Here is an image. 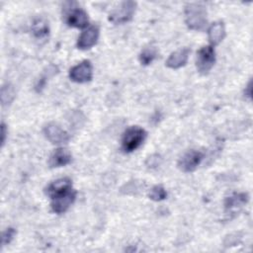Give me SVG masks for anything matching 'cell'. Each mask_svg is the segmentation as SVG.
<instances>
[{
	"label": "cell",
	"instance_id": "cell-1",
	"mask_svg": "<svg viewBox=\"0 0 253 253\" xmlns=\"http://www.w3.org/2000/svg\"><path fill=\"white\" fill-rule=\"evenodd\" d=\"M45 193L50 198L51 211L57 214L67 211L77 196V192L72 188V181L68 177L52 181L45 188Z\"/></svg>",
	"mask_w": 253,
	"mask_h": 253
},
{
	"label": "cell",
	"instance_id": "cell-20",
	"mask_svg": "<svg viewBox=\"0 0 253 253\" xmlns=\"http://www.w3.org/2000/svg\"><path fill=\"white\" fill-rule=\"evenodd\" d=\"M139 191H140V186L136 181H129L126 183L121 189V192L124 195H135Z\"/></svg>",
	"mask_w": 253,
	"mask_h": 253
},
{
	"label": "cell",
	"instance_id": "cell-5",
	"mask_svg": "<svg viewBox=\"0 0 253 253\" xmlns=\"http://www.w3.org/2000/svg\"><path fill=\"white\" fill-rule=\"evenodd\" d=\"M215 63V51L211 44L202 46L196 57V67L200 74L207 75Z\"/></svg>",
	"mask_w": 253,
	"mask_h": 253
},
{
	"label": "cell",
	"instance_id": "cell-21",
	"mask_svg": "<svg viewBox=\"0 0 253 253\" xmlns=\"http://www.w3.org/2000/svg\"><path fill=\"white\" fill-rule=\"evenodd\" d=\"M16 233H17V231H16L15 228H13V227L6 228V230H4L3 233H2V238H1L2 239L1 240L2 246H5V245L9 244L13 240V238L15 237Z\"/></svg>",
	"mask_w": 253,
	"mask_h": 253
},
{
	"label": "cell",
	"instance_id": "cell-24",
	"mask_svg": "<svg viewBox=\"0 0 253 253\" xmlns=\"http://www.w3.org/2000/svg\"><path fill=\"white\" fill-rule=\"evenodd\" d=\"M251 89H252V87H251V80H250L244 90V96H246L249 99L251 98Z\"/></svg>",
	"mask_w": 253,
	"mask_h": 253
},
{
	"label": "cell",
	"instance_id": "cell-12",
	"mask_svg": "<svg viewBox=\"0 0 253 253\" xmlns=\"http://www.w3.org/2000/svg\"><path fill=\"white\" fill-rule=\"evenodd\" d=\"M190 53H191V49L189 47H182L180 49H177L169 55L165 64L168 68H171V69L181 68L182 66L186 65L189 59Z\"/></svg>",
	"mask_w": 253,
	"mask_h": 253
},
{
	"label": "cell",
	"instance_id": "cell-7",
	"mask_svg": "<svg viewBox=\"0 0 253 253\" xmlns=\"http://www.w3.org/2000/svg\"><path fill=\"white\" fill-rule=\"evenodd\" d=\"M93 77V66L90 60H82L69 70V78L76 83H86Z\"/></svg>",
	"mask_w": 253,
	"mask_h": 253
},
{
	"label": "cell",
	"instance_id": "cell-13",
	"mask_svg": "<svg viewBox=\"0 0 253 253\" xmlns=\"http://www.w3.org/2000/svg\"><path fill=\"white\" fill-rule=\"evenodd\" d=\"M72 160V155L69 150L59 147L55 149L48 159L50 168H59L68 165Z\"/></svg>",
	"mask_w": 253,
	"mask_h": 253
},
{
	"label": "cell",
	"instance_id": "cell-4",
	"mask_svg": "<svg viewBox=\"0 0 253 253\" xmlns=\"http://www.w3.org/2000/svg\"><path fill=\"white\" fill-rule=\"evenodd\" d=\"M135 9H136V2L131 0L124 1L120 3L118 7H116L110 12L108 19L110 22L116 25L127 23L132 19L135 13Z\"/></svg>",
	"mask_w": 253,
	"mask_h": 253
},
{
	"label": "cell",
	"instance_id": "cell-16",
	"mask_svg": "<svg viewBox=\"0 0 253 253\" xmlns=\"http://www.w3.org/2000/svg\"><path fill=\"white\" fill-rule=\"evenodd\" d=\"M157 55H158V50L156 46L147 45L141 49L138 55V60L142 65H149L154 61Z\"/></svg>",
	"mask_w": 253,
	"mask_h": 253
},
{
	"label": "cell",
	"instance_id": "cell-3",
	"mask_svg": "<svg viewBox=\"0 0 253 253\" xmlns=\"http://www.w3.org/2000/svg\"><path fill=\"white\" fill-rule=\"evenodd\" d=\"M147 132L144 128L138 126L127 127L123 133L122 148L126 153H130L136 150L145 140Z\"/></svg>",
	"mask_w": 253,
	"mask_h": 253
},
{
	"label": "cell",
	"instance_id": "cell-8",
	"mask_svg": "<svg viewBox=\"0 0 253 253\" xmlns=\"http://www.w3.org/2000/svg\"><path fill=\"white\" fill-rule=\"evenodd\" d=\"M100 36V28L98 25H91L86 28L78 37L77 47L81 50H86L94 46Z\"/></svg>",
	"mask_w": 253,
	"mask_h": 253
},
{
	"label": "cell",
	"instance_id": "cell-17",
	"mask_svg": "<svg viewBox=\"0 0 253 253\" xmlns=\"http://www.w3.org/2000/svg\"><path fill=\"white\" fill-rule=\"evenodd\" d=\"M148 197L154 202H160L167 198V192L162 185H155L149 191Z\"/></svg>",
	"mask_w": 253,
	"mask_h": 253
},
{
	"label": "cell",
	"instance_id": "cell-2",
	"mask_svg": "<svg viewBox=\"0 0 253 253\" xmlns=\"http://www.w3.org/2000/svg\"><path fill=\"white\" fill-rule=\"evenodd\" d=\"M185 23L190 30L203 31L207 26V9L202 3H188L184 10Z\"/></svg>",
	"mask_w": 253,
	"mask_h": 253
},
{
	"label": "cell",
	"instance_id": "cell-22",
	"mask_svg": "<svg viewBox=\"0 0 253 253\" xmlns=\"http://www.w3.org/2000/svg\"><path fill=\"white\" fill-rule=\"evenodd\" d=\"M161 162H162V158L159 154H152L146 158L145 165L150 169H154V168H157L161 164Z\"/></svg>",
	"mask_w": 253,
	"mask_h": 253
},
{
	"label": "cell",
	"instance_id": "cell-11",
	"mask_svg": "<svg viewBox=\"0 0 253 253\" xmlns=\"http://www.w3.org/2000/svg\"><path fill=\"white\" fill-rule=\"evenodd\" d=\"M249 201V196L247 193H234L233 195L227 197L224 201V209L226 212L235 213L240 211Z\"/></svg>",
	"mask_w": 253,
	"mask_h": 253
},
{
	"label": "cell",
	"instance_id": "cell-10",
	"mask_svg": "<svg viewBox=\"0 0 253 253\" xmlns=\"http://www.w3.org/2000/svg\"><path fill=\"white\" fill-rule=\"evenodd\" d=\"M65 23L68 27L84 29L89 25L88 14L81 8L70 9L65 15Z\"/></svg>",
	"mask_w": 253,
	"mask_h": 253
},
{
	"label": "cell",
	"instance_id": "cell-15",
	"mask_svg": "<svg viewBox=\"0 0 253 253\" xmlns=\"http://www.w3.org/2000/svg\"><path fill=\"white\" fill-rule=\"evenodd\" d=\"M33 35L38 39H42L46 37L49 33L48 22L43 18H37L32 24Z\"/></svg>",
	"mask_w": 253,
	"mask_h": 253
},
{
	"label": "cell",
	"instance_id": "cell-23",
	"mask_svg": "<svg viewBox=\"0 0 253 253\" xmlns=\"http://www.w3.org/2000/svg\"><path fill=\"white\" fill-rule=\"evenodd\" d=\"M6 135H7V127L4 123L1 124V145L4 146L6 141Z\"/></svg>",
	"mask_w": 253,
	"mask_h": 253
},
{
	"label": "cell",
	"instance_id": "cell-19",
	"mask_svg": "<svg viewBox=\"0 0 253 253\" xmlns=\"http://www.w3.org/2000/svg\"><path fill=\"white\" fill-rule=\"evenodd\" d=\"M57 72V67L54 65H50L47 68V72H44V74L42 76V78L40 79V81L38 82V84L36 85V90L38 92H41L42 89L44 87L45 83H46V79L52 75H54Z\"/></svg>",
	"mask_w": 253,
	"mask_h": 253
},
{
	"label": "cell",
	"instance_id": "cell-18",
	"mask_svg": "<svg viewBox=\"0 0 253 253\" xmlns=\"http://www.w3.org/2000/svg\"><path fill=\"white\" fill-rule=\"evenodd\" d=\"M15 97V91L13 89L12 86L6 84L3 85L2 89H1V101H2V105H8L10 104L13 99Z\"/></svg>",
	"mask_w": 253,
	"mask_h": 253
},
{
	"label": "cell",
	"instance_id": "cell-6",
	"mask_svg": "<svg viewBox=\"0 0 253 253\" xmlns=\"http://www.w3.org/2000/svg\"><path fill=\"white\" fill-rule=\"evenodd\" d=\"M204 159V153L200 150L191 149L185 152L178 160V168L185 172L190 173L195 171Z\"/></svg>",
	"mask_w": 253,
	"mask_h": 253
},
{
	"label": "cell",
	"instance_id": "cell-9",
	"mask_svg": "<svg viewBox=\"0 0 253 253\" xmlns=\"http://www.w3.org/2000/svg\"><path fill=\"white\" fill-rule=\"evenodd\" d=\"M43 134L52 144H64L69 140V134L58 124L49 123L43 127Z\"/></svg>",
	"mask_w": 253,
	"mask_h": 253
},
{
	"label": "cell",
	"instance_id": "cell-14",
	"mask_svg": "<svg viewBox=\"0 0 253 253\" xmlns=\"http://www.w3.org/2000/svg\"><path fill=\"white\" fill-rule=\"evenodd\" d=\"M225 26L222 21L213 22L208 29V39L211 46L217 45L225 38Z\"/></svg>",
	"mask_w": 253,
	"mask_h": 253
}]
</instances>
